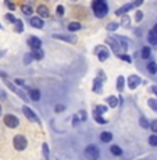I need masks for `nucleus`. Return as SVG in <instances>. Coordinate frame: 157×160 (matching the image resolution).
I'll use <instances>...</instances> for the list:
<instances>
[{
  "label": "nucleus",
  "instance_id": "f257e3e1",
  "mask_svg": "<svg viewBox=\"0 0 157 160\" xmlns=\"http://www.w3.org/2000/svg\"><path fill=\"white\" fill-rule=\"evenodd\" d=\"M92 10H93V13L97 18L106 17V14L109 13V7H107L106 0H93V3H92Z\"/></svg>",
  "mask_w": 157,
  "mask_h": 160
},
{
  "label": "nucleus",
  "instance_id": "f03ea898",
  "mask_svg": "<svg viewBox=\"0 0 157 160\" xmlns=\"http://www.w3.org/2000/svg\"><path fill=\"white\" fill-rule=\"evenodd\" d=\"M13 143L17 150H24L27 148V145H28V141H27V138L24 135H17V137H14Z\"/></svg>",
  "mask_w": 157,
  "mask_h": 160
},
{
  "label": "nucleus",
  "instance_id": "7ed1b4c3",
  "mask_svg": "<svg viewBox=\"0 0 157 160\" xmlns=\"http://www.w3.org/2000/svg\"><path fill=\"white\" fill-rule=\"evenodd\" d=\"M85 153H86V158H88L89 160H97V159H99V156H100L99 149H97V148L95 146V145L86 146Z\"/></svg>",
  "mask_w": 157,
  "mask_h": 160
},
{
  "label": "nucleus",
  "instance_id": "20e7f679",
  "mask_svg": "<svg viewBox=\"0 0 157 160\" xmlns=\"http://www.w3.org/2000/svg\"><path fill=\"white\" fill-rule=\"evenodd\" d=\"M4 124L7 125L8 128H15V127H18V124H20V120L13 114H6L4 116Z\"/></svg>",
  "mask_w": 157,
  "mask_h": 160
},
{
  "label": "nucleus",
  "instance_id": "39448f33",
  "mask_svg": "<svg viewBox=\"0 0 157 160\" xmlns=\"http://www.w3.org/2000/svg\"><path fill=\"white\" fill-rule=\"evenodd\" d=\"M54 39H61L64 42H68V43H75L76 42V36L75 35H63V33H54L52 35Z\"/></svg>",
  "mask_w": 157,
  "mask_h": 160
},
{
  "label": "nucleus",
  "instance_id": "423d86ee",
  "mask_svg": "<svg viewBox=\"0 0 157 160\" xmlns=\"http://www.w3.org/2000/svg\"><path fill=\"white\" fill-rule=\"evenodd\" d=\"M22 113L25 114V117L29 120V121H35V122H39V118H38V116L33 113V110H31L28 106H24L22 107Z\"/></svg>",
  "mask_w": 157,
  "mask_h": 160
},
{
  "label": "nucleus",
  "instance_id": "0eeeda50",
  "mask_svg": "<svg viewBox=\"0 0 157 160\" xmlns=\"http://www.w3.org/2000/svg\"><path fill=\"white\" fill-rule=\"evenodd\" d=\"M4 82H6V85H7V88H8V89H10V91H13V92H15V93H17V95H20V96H21V98H22V99H24V100H28V98H27V96H25V93H24V92H22V91H20V89H18L17 87H15V85H14V84H11V82H10V81H7V79H6V81H4Z\"/></svg>",
  "mask_w": 157,
  "mask_h": 160
},
{
  "label": "nucleus",
  "instance_id": "6e6552de",
  "mask_svg": "<svg viewBox=\"0 0 157 160\" xmlns=\"http://www.w3.org/2000/svg\"><path fill=\"white\" fill-rule=\"evenodd\" d=\"M29 24L33 27V28H38V29H41L43 28V20H42V17H32L29 20Z\"/></svg>",
  "mask_w": 157,
  "mask_h": 160
},
{
  "label": "nucleus",
  "instance_id": "1a4fd4ad",
  "mask_svg": "<svg viewBox=\"0 0 157 160\" xmlns=\"http://www.w3.org/2000/svg\"><path fill=\"white\" fill-rule=\"evenodd\" d=\"M28 45L32 49H39L42 46V42L38 36H31V38H28Z\"/></svg>",
  "mask_w": 157,
  "mask_h": 160
},
{
  "label": "nucleus",
  "instance_id": "9d476101",
  "mask_svg": "<svg viewBox=\"0 0 157 160\" xmlns=\"http://www.w3.org/2000/svg\"><path fill=\"white\" fill-rule=\"evenodd\" d=\"M96 52H99V53H97V57H99L100 61L107 60V57H109V50H107L104 46H100V48H97Z\"/></svg>",
  "mask_w": 157,
  "mask_h": 160
},
{
  "label": "nucleus",
  "instance_id": "9b49d317",
  "mask_svg": "<svg viewBox=\"0 0 157 160\" xmlns=\"http://www.w3.org/2000/svg\"><path fill=\"white\" fill-rule=\"evenodd\" d=\"M139 84H140V78L138 75H131L128 78V87L131 89H135Z\"/></svg>",
  "mask_w": 157,
  "mask_h": 160
},
{
  "label": "nucleus",
  "instance_id": "f8f14e48",
  "mask_svg": "<svg viewBox=\"0 0 157 160\" xmlns=\"http://www.w3.org/2000/svg\"><path fill=\"white\" fill-rule=\"evenodd\" d=\"M106 41H107V43H109L110 46H111L113 52H114L115 54H118V56H120V52H121V49H120L118 43H117V42H115V39H113V38H107Z\"/></svg>",
  "mask_w": 157,
  "mask_h": 160
},
{
  "label": "nucleus",
  "instance_id": "ddd939ff",
  "mask_svg": "<svg viewBox=\"0 0 157 160\" xmlns=\"http://www.w3.org/2000/svg\"><path fill=\"white\" fill-rule=\"evenodd\" d=\"M134 7H135L134 3H128V4H124V6H122V7L120 8V10H117V11H115V14H117V15H122V14L128 13V11L131 10V8H134Z\"/></svg>",
  "mask_w": 157,
  "mask_h": 160
},
{
  "label": "nucleus",
  "instance_id": "4468645a",
  "mask_svg": "<svg viewBox=\"0 0 157 160\" xmlns=\"http://www.w3.org/2000/svg\"><path fill=\"white\" fill-rule=\"evenodd\" d=\"M100 139H101V142H104V143L111 142L113 134H111V132H109V131H103V132L100 134Z\"/></svg>",
  "mask_w": 157,
  "mask_h": 160
},
{
  "label": "nucleus",
  "instance_id": "2eb2a0df",
  "mask_svg": "<svg viewBox=\"0 0 157 160\" xmlns=\"http://www.w3.org/2000/svg\"><path fill=\"white\" fill-rule=\"evenodd\" d=\"M31 54H32V57L35 58V60H42L43 56H45V52H43L41 48L39 49H32V53Z\"/></svg>",
  "mask_w": 157,
  "mask_h": 160
},
{
  "label": "nucleus",
  "instance_id": "dca6fc26",
  "mask_svg": "<svg viewBox=\"0 0 157 160\" xmlns=\"http://www.w3.org/2000/svg\"><path fill=\"white\" fill-rule=\"evenodd\" d=\"M36 10H38V14H39V17H42V18H46V17H49V8L46 7V6H39L38 8H36Z\"/></svg>",
  "mask_w": 157,
  "mask_h": 160
},
{
  "label": "nucleus",
  "instance_id": "f3484780",
  "mask_svg": "<svg viewBox=\"0 0 157 160\" xmlns=\"http://www.w3.org/2000/svg\"><path fill=\"white\" fill-rule=\"evenodd\" d=\"M147 41L150 42V45H157V32L155 29H152L147 35Z\"/></svg>",
  "mask_w": 157,
  "mask_h": 160
},
{
  "label": "nucleus",
  "instance_id": "a211bd4d",
  "mask_svg": "<svg viewBox=\"0 0 157 160\" xmlns=\"http://www.w3.org/2000/svg\"><path fill=\"white\" fill-rule=\"evenodd\" d=\"M29 96H31V99H32V100L38 102V100L41 99V92H39L38 89H32V91H31V93H29Z\"/></svg>",
  "mask_w": 157,
  "mask_h": 160
},
{
  "label": "nucleus",
  "instance_id": "6ab92c4d",
  "mask_svg": "<svg viewBox=\"0 0 157 160\" xmlns=\"http://www.w3.org/2000/svg\"><path fill=\"white\" fill-rule=\"evenodd\" d=\"M14 31L17 33H21L24 31V24H22V21L21 20H18L17 18V21H15V27H14Z\"/></svg>",
  "mask_w": 157,
  "mask_h": 160
},
{
  "label": "nucleus",
  "instance_id": "aec40b11",
  "mask_svg": "<svg viewBox=\"0 0 157 160\" xmlns=\"http://www.w3.org/2000/svg\"><path fill=\"white\" fill-rule=\"evenodd\" d=\"M110 152H111L113 155H115V156H121L122 155L121 148L117 146V145H111V148H110Z\"/></svg>",
  "mask_w": 157,
  "mask_h": 160
},
{
  "label": "nucleus",
  "instance_id": "412c9836",
  "mask_svg": "<svg viewBox=\"0 0 157 160\" xmlns=\"http://www.w3.org/2000/svg\"><path fill=\"white\" fill-rule=\"evenodd\" d=\"M81 29V24L79 22H70L68 24V31L71 32H75V31H79Z\"/></svg>",
  "mask_w": 157,
  "mask_h": 160
},
{
  "label": "nucleus",
  "instance_id": "4be33fe9",
  "mask_svg": "<svg viewBox=\"0 0 157 160\" xmlns=\"http://www.w3.org/2000/svg\"><path fill=\"white\" fill-rule=\"evenodd\" d=\"M124 84H125V81H124V77H118L117 78V89H118L120 92H122V89H124Z\"/></svg>",
  "mask_w": 157,
  "mask_h": 160
},
{
  "label": "nucleus",
  "instance_id": "5701e85b",
  "mask_svg": "<svg viewBox=\"0 0 157 160\" xmlns=\"http://www.w3.org/2000/svg\"><path fill=\"white\" fill-rule=\"evenodd\" d=\"M147 71H149L150 74H156L157 72V64L155 63V61H150V63L147 64Z\"/></svg>",
  "mask_w": 157,
  "mask_h": 160
},
{
  "label": "nucleus",
  "instance_id": "b1692460",
  "mask_svg": "<svg viewBox=\"0 0 157 160\" xmlns=\"http://www.w3.org/2000/svg\"><path fill=\"white\" fill-rule=\"evenodd\" d=\"M107 103H109L111 107H115L117 104H118V99H117V96H113L111 95V96L107 98Z\"/></svg>",
  "mask_w": 157,
  "mask_h": 160
},
{
  "label": "nucleus",
  "instance_id": "393cba45",
  "mask_svg": "<svg viewBox=\"0 0 157 160\" xmlns=\"http://www.w3.org/2000/svg\"><path fill=\"white\" fill-rule=\"evenodd\" d=\"M140 56H142L143 58H149L150 57V53H152V50H150V48L149 46H145V48L142 49V52H140Z\"/></svg>",
  "mask_w": 157,
  "mask_h": 160
},
{
  "label": "nucleus",
  "instance_id": "a878e982",
  "mask_svg": "<svg viewBox=\"0 0 157 160\" xmlns=\"http://www.w3.org/2000/svg\"><path fill=\"white\" fill-rule=\"evenodd\" d=\"M21 10H22V13L25 15H31L33 13V8L31 7V6H28V4H24L22 7H21Z\"/></svg>",
  "mask_w": 157,
  "mask_h": 160
},
{
  "label": "nucleus",
  "instance_id": "bb28decb",
  "mask_svg": "<svg viewBox=\"0 0 157 160\" xmlns=\"http://www.w3.org/2000/svg\"><path fill=\"white\" fill-rule=\"evenodd\" d=\"M93 116H95V120H96L97 122H100V124H106V122H107V120H106V118H103V117H101V114H99V113L95 112V113H93Z\"/></svg>",
  "mask_w": 157,
  "mask_h": 160
},
{
  "label": "nucleus",
  "instance_id": "cd10ccee",
  "mask_svg": "<svg viewBox=\"0 0 157 160\" xmlns=\"http://www.w3.org/2000/svg\"><path fill=\"white\" fill-rule=\"evenodd\" d=\"M93 92H96V93H100L101 92V81L99 82V79H96L93 84Z\"/></svg>",
  "mask_w": 157,
  "mask_h": 160
},
{
  "label": "nucleus",
  "instance_id": "c85d7f7f",
  "mask_svg": "<svg viewBox=\"0 0 157 160\" xmlns=\"http://www.w3.org/2000/svg\"><path fill=\"white\" fill-rule=\"evenodd\" d=\"M117 28H118V24L117 22H110L107 25V31H110V32H114V31H117Z\"/></svg>",
  "mask_w": 157,
  "mask_h": 160
},
{
  "label": "nucleus",
  "instance_id": "c756f323",
  "mask_svg": "<svg viewBox=\"0 0 157 160\" xmlns=\"http://www.w3.org/2000/svg\"><path fill=\"white\" fill-rule=\"evenodd\" d=\"M4 4L7 6L8 10H11V11H14V10H15V4H14L13 2H11V0H4Z\"/></svg>",
  "mask_w": 157,
  "mask_h": 160
},
{
  "label": "nucleus",
  "instance_id": "7c9ffc66",
  "mask_svg": "<svg viewBox=\"0 0 157 160\" xmlns=\"http://www.w3.org/2000/svg\"><path fill=\"white\" fill-rule=\"evenodd\" d=\"M42 149H43V156H45V159H49V146H47V143H43Z\"/></svg>",
  "mask_w": 157,
  "mask_h": 160
},
{
  "label": "nucleus",
  "instance_id": "2f4dec72",
  "mask_svg": "<svg viewBox=\"0 0 157 160\" xmlns=\"http://www.w3.org/2000/svg\"><path fill=\"white\" fill-rule=\"evenodd\" d=\"M139 124H140V127H143V128H147V127H150V124H149V121H147L145 117H142V118L139 120Z\"/></svg>",
  "mask_w": 157,
  "mask_h": 160
},
{
  "label": "nucleus",
  "instance_id": "473e14b6",
  "mask_svg": "<svg viewBox=\"0 0 157 160\" xmlns=\"http://www.w3.org/2000/svg\"><path fill=\"white\" fill-rule=\"evenodd\" d=\"M149 143L152 146H157V135H152V137H149Z\"/></svg>",
  "mask_w": 157,
  "mask_h": 160
},
{
  "label": "nucleus",
  "instance_id": "72a5a7b5",
  "mask_svg": "<svg viewBox=\"0 0 157 160\" xmlns=\"http://www.w3.org/2000/svg\"><path fill=\"white\" fill-rule=\"evenodd\" d=\"M96 113H99V114H103V113L107 112V107L106 106H96V110H95Z\"/></svg>",
  "mask_w": 157,
  "mask_h": 160
},
{
  "label": "nucleus",
  "instance_id": "f704fd0d",
  "mask_svg": "<svg viewBox=\"0 0 157 160\" xmlns=\"http://www.w3.org/2000/svg\"><path fill=\"white\" fill-rule=\"evenodd\" d=\"M149 106L152 107L153 110H155V112H157V100H155V99H149Z\"/></svg>",
  "mask_w": 157,
  "mask_h": 160
},
{
  "label": "nucleus",
  "instance_id": "c9c22d12",
  "mask_svg": "<svg viewBox=\"0 0 157 160\" xmlns=\"http://www.w3.org/2000/svg\"><path fill=\"white\" fill-rule=\"evenodd\" d=\"M6 20H7L8 22H13V24H15V21H17V18H15L13 14H10V13H8V14H6Z\"/></svg>",
  "mask_w": 157,
  "mask_h": 160
},
{
  "label": "nucleus",
  "instance_id": "e433bc0d",
  "mask_svg": "<svg viewBox=\"0 0 157 160\" xmlns=\"http://www.w3.org/2000/svg\"><path fill=\"white\" fill-rule=\"evenodd\" d=\"M129 20H131V18L127 17V15H124V17H122L121 24H122V25H124V27H128V25H129Z\"/></svg>",
  "mask_w": 157,
  "mask_h": 160
},
{
  "label": "nucleus",
  "instance_id": "4c0bfd02",
  "mask_svg": "<svg viewBox=\"0 0 157 160\" xmlns=\"http://www.w3.org/2000/svg\"><path fill=\"white\" fill-rule=\"evenodd\" d=\"M142 18H143V13L142 11H136V15H135V20L139 22V21H142Z\"/></svg>",
  "mask_w": 157,
  "mask_h": 160
},
{
  "label": "nucleus",
  "instance_id": "58836bf2",
  "mask_svg": "<svg viewBox=\"0 0 157 160\" xmlns=\"http://www.w3.org/2000/svg\"><path fill=\"white\" fill-rule=\"evenodd\" d=\"M150 128H152V131H155V134H157V120H155V121L150 124Z\"/></svg>",
  "mask_w": 157,
  "mask_h": 160
},
{
  "label": "nucleus",
  "instance_id": "ea45409f",
  "mask_svg": "<svg viewBox=\"0 0 157 160\" xmlns=\"http://www.w3.org/2000/svg\"><path fill=\"white\" fill-rule=\"evenodd\" d=\"M64 109H66V106H63V104H57L54 110H56L57 113H61V112H64Z\"/></svg>",
  "mask_w": 157,
  "mask_h": 160
},
{
  "label": "nucleus",
  "instance_id": "a19ab883",
  "mask_svg": "<svg viewBox=\"0 0 157 160\" xmlns=\"http://www.w3.org/2000/svg\"><path fill=\"white\" fill-rule=\"evenodd\" d=\"M32 58H33L32 54H31V53H27V54H25V64H29Z\"/></svg>",
  "mask_w": 157,
  "mask_h": 160
},
{
  "label": "nucleus",
  "instance_id": "79ce46f5",
  "mask_svg": "<svg viewBox=\"0 0 157 160\" xmlns=\"http://www.w3.org/2000/svg\"><path fill=\"white\" fill-rule=\"evenodd\" d=\"M57 13L60 14V15H63V14H64V7H63L61 4H60V6H57Z\"/></svg>",
  "mask_w": 157,
  "mask_h": 160
},
{
  "label": "nucleus",
  "instance_id": "37998d69",
  "mask_svg": "<svg viewBox=\"0 0 157 160\" xmlns=\"http://www.w3.org/2000/svg\"><path fill=\"white\" fill-rule=\"evenodd\" d=\"M120 57H121L122 60L128 61V63H129V61H131V57H129V56H127V54H120Z\"/></svg>",
  "mask_w": 157,
  "mask_h": 160
},
{
  "label": "nucleus",
  "instance_id": "c03bdc74",
  "mask_svg": "<svg viewBox=\"0 0 157 160\" xmlns=\"http://www.w3.org/2000/svg\"><path fill=\"white\" fill-rule=\"evenodd\" d=\"M142 3H143V0H135V2H134V6H135V7H139Z\"/></svg>",
  "mask_w": 157,
  "mask_h": 160
},
{
  "label": "nucleus",
  "instance_id": "a18cd8bd",
  "mask_svg": "<svg viewBox=\"0 0 157 160\" xmlns=\"http://www.w3.org/2000/svg\"><path fill=\"white\" fill-rule=\"evenodd\" d=\"M15 84H17V85H24V81L18 78V79H15Z\"/></svg>",
  "mask_w": 157,
  "mask_h": 160
},
{
  "label": "nucleus",
  "instance_id": "49530a36",
  "mask_svg": "<svg viewBox=\"0 0 157 160\" xmlns=\"http://www.w3.org/2000/svg\"><path fill=\"white\" fill-rule=\"evenodd\" d=\"M152 92L157 96V87H156V85H155V87H152Z\"/></svg>",
  "mask_w": 157,
  "mask_h": 160
},
{
  "label": "nucleus",
  "instance_id": "de8ad7c7",
  "mask_svg": "<svg viewBox=\"0 0 157 160\" xmlns=\"http://www.w3.org/2000/svg\"><path fill=\"white\" fill-rule=\"evenodd\" d=\"M3 56H4V52H2V50H0V57H3Z\"/></svg>",
  "mask_w": 157,
  "mask_h": 160
},
{
  "label": "nucleus",
  "instance_id": "09e8293b",
  "mask_svg": "<svg viewBox=\"0 0 157 160\" xmlns=\"http://www.w3.org/2000/svg\"><path fill=\"white\" fill-rule=\"evenodd\" d=\"M153 29H155V31H156V32H157V24H156V25H155V27H153Z\"/></svg>",
  "mask_w": 157,
  "mask_h": 160
},
{
  "label": "nucleus",
  "instance_id": "8fccbe9b",
  "mask_svg": "<svg viewBox=\"0 0 157 160\" xmlns=\"http://www.w3.org/2000/svg\"><path fill=\"white\" fill-rule=\"evenodd\" d=\"M0 114H2V106H0Z\"/></svg>",
  "mask_w": 157,
  "mask_h": 160
},
{
  "label": "nucleus",
  "instance_id": "3c124183",
  "mask_svg": "<svg viewBox=\"0 0 157 160\" xmlns=\"http://www.w3.org/2000/svg\"><path fill=\"white\" fill-rule=\"evenodd\" d=\"M3 28V25H2V24H0V29H2Z\"/></svg>",
  "mask_w": 157,
  "mask_h": 160
},
{
  "label": "nucleus",
  "instance_id": "603ef678",
  "mask_svg": "<svg viewBox=\"0 0 157 160\" xmlns=\"http://www.w3.org/2000/svg\"><path fill=\"white\" fill-rule=\"evenodd\" d=\"M72 2H75V0H72Z\"/></svg>",
  "mask_w": 157,
  "mask_h": 160
}]
</instances>
